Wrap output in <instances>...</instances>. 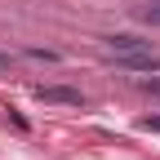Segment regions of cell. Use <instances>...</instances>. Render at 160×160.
Wrapping results in <instances>:
<instances>
[{
	"mask_svg": "<svg viewBox=\"0 0 160 160\" xmlns=\"http://www.w3.org/2000/svg\"><path fill=\"white\" fill-rule=\"evenodd\" d=\"M120 71H160V53L151 49H138V53H111Z\"/></svg>",
	"mask_w": 160,
	"mask_h": 160,
	"instance_id": "cell-1",
	"label": "cell"
},
{
	"mask_svg": "<svg viewBox=\"0 0 160 160\" xmlns=\"http://www.w3.org/2000/svg\"><path fill=\"white\" fill-rule=\"evenodd\" d=\"M102 49H107V53H138V49H151V40L120 31V36H102Z\"/></svg>",
	"mask_w": 160,
	"mask_h": 160,
	"instance_id": "cell-2",
	"label": "cell"
},
{
	"mask_svg": "<svg viewBox=\"0 0 160 160\" xmlns=\"http://www.w3.org/2000/svg\"><path fill=\"white\" fill-rule=\"evenodd\" d=\"M45 102H62V107H80L85 98H80V89H67V85H40L36 89Z\"/></svg>",
	"mask_w": 160,
	"mask_h": 160,
	"instance_id": "cell-3",
	"label": "cell"
},
{
	"mask_svg": "<svg viewBox=\"0 0 160 160\" xmlns=\"http://www.w3.org/2000/svg\"><path fill=\"white\" fill-rule=\"evenodd\" d=\"M138 18H142V22H151V27H160V0H147L142 9H138Z\"/></svg>",
	"mask_w": 160,
	"mask_h": 160,
	"instance_id": "cell-4",
	"label": "cell"
},
{
	"mask_svg": "<svg viewBox=\"0 0 160 160\" xmlns=\"http://www.w3.org/2000/svg\"><path fill=\"white\" fill-rule=\"evenodd\" d=\"M27 58H36V62H58L53 49H27Z\"/></svg>",
	"mask_w": 160,
	"mask_h": 160,
	"instance_id": "cell-5",
	"label": "cell"
},
{
	"mask_svg": "<svg viewBox=\"0 0 160 160\" xmlns=\"http://www.w3.org/2000/svg\"><path fill=\"white\" fill-rule=\"evenodd\" d=\"M142 93H160V80L151 76V80H142Z\"/></svg>",
	"mask_w": 160,
	"mask_h": 160,
	"instance_id": "cell-6",
	"label": "cell"
},
{
	"mask_svg": "<svg viewBox=\"0 0 160 160\" xmlns=\"http://www.w3.org/2000/svg\"><path fill=\"white\" fill-rule=\"evenodd\" d=\"M142 125H147V129H156V133H160V116H147V120H142Z\"/></svg>",
	"mask_w": 160,
	"mask_h": 160,
	"instance_id": "cell-7",
	"label": "cell"
},
{
	"mask_svg": "<svg viewBox=\"0 0 160 160\" xmlns=\"http://www.w3.org/2000/svg\"><path fill=\"white\" fill-rule=\"evenodd\" d=\"M0 67H13V53H5V49H0Z\"/></svg>",
	"mask_w": 160,
	"mask_h": 160,
	"instance_id": "cell-8",
	"label": "cell"
}]
</instances>
